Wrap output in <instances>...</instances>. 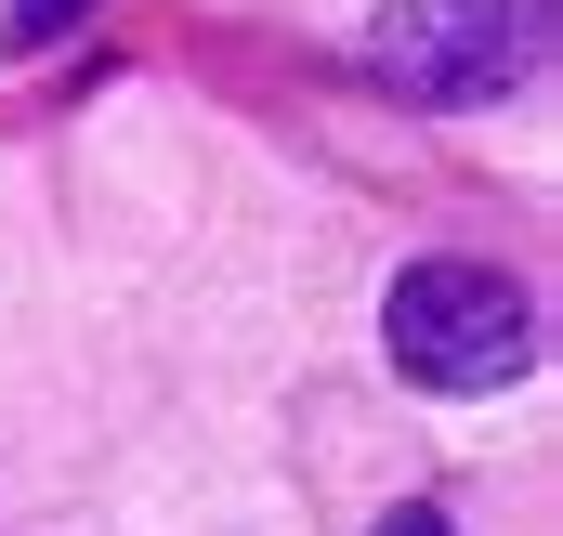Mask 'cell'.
Returning a JSON list of instances; mask_svg holds the SVG:
<instances>
[{"mask_svg": "<svg viewBox=\"0 0 563 536\" xmlns=\"http://www.w3.org/2000/svg\"><path fill=\"white\" fill-rule=\"evenodd\" d=\"M380 536H445V511H394V524H380Z\"/></svg>", "mask_w": 563, "mask_h": 536, "instance_id": "277c9868", "label": "cell"}, {"mask_svg": "<svg viewBox=\"0 0 563 536\" xmlns=\"http://www.w3.org/2000/svg\"><path fill=\"white\" fill-rule=\"evenodd\" d=\"M66 26H92V0H0V40L13 53H53Z\"/></svg>", "mask_w": 563, "mask_h": 536, "instance_id": "3957f363", "label": "cell"}, {"mask_svg": "<svg viewBox=\"0 0 563 536\" xmlns=\"http://www.w3.org/2000/svg\"><path fill=\"white\" fill-rule=\"evenodd\" d=\"M380 340L420 393H498V380H525L538 314L498 263H407L394 301H380Z\"/></svg>", "mask_w": 563, "mask_h": 536, "instance_id": "6da1fadb", "label": "cell"}, {"mask_svg": "<svg viewBox=\"0 0 563 536\" xmlns=\"http://www.w3.org/2000/svg\"><path fill=\"white\" fill-rule=\"evenodd\" d=\"M367 53L407 105H498L551 66V0H394Z\"/></svg>", "mask_w": 563, "mask_h": 536, "instance_id": "7a4b0ae2", "label": "cell"}]
</instances>
